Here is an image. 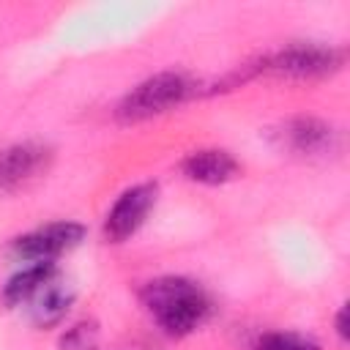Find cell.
<instances>
[{
	"instance_id": "obj_2",
	"label": "cell",
	"mask_w": 350,
	"mask_h": 350,
	"mask_svg": "<svg viewBox=\"0 0 350 350\" xmlns=\"http://www.w3.org/2000/svg\"><path fill=\"white\" fill-rule=\"evenodd\" d=\"M191 93V82L178 74V71H161L153 74L150 79L139 82L131 93L123 96V101L118 104L115 115L123 123H137L153 115H161L172 107H178L186 96Z\"/></svg>"
},
{
	"instance_id": "obj_7",
	"label": "cell",
	"mask_w": 350,
	"mask_h": 350,
	"mask_svg": "<svg viewBox=\"0 0 350 350\" xmlns=\"http://www.w3.org/2000/svg\"><path fill=\"white\" fill-rule=\"evenodd\" d=\"M183 175L189 180L197 183H208V186H219L227 183L230 178L238 175V161L219 148H208V150H194L183 159Z\"/></svg>"
},
{
	"instance_id": "obj_3",
	"label": "cell",
	"mask_w": 350,
	"mask_h": 350,
	"mask_svg": "<svg viewBox=\"0 0 350 350\" xmlns=\"http://www.w3.org/2000/svg\"><path fill=\"white\" fill-rule=\"evenodd\" d=\"M345 55L336 46L325 44H312V41H298L284 46L268 60V68L284 77H325L342 66Z\"/></svg>"
},
{
	"instance_id": "obj_12",
	"label": "cell",
	"mask_w": 350,
	"mask_h": 350,
	"mask_svg": "<svg viewBox=\"0 0 350 350\" xmlns=\"http://www.w3.org/2000/svg\"><path fill=\"white\" fill-rule=\"evenodd\" d=\"M90 336H93V328L79 323L74 325L66 336H63V350H88L90 347Z\"/></svg>"
},
{
	"instance_id": "obj_10",
	"label": "cell",
	"mask_w": 350,
	"mask_h": 350,
	"mask_svg": "<svg viewBox=\"0 0 350 350\" xmlns=\"http://www.w3.org/2000/svg\"><path fill=\"white\" fill-rule=\"evenodd\" d=\"M55 276V265L52 262H30L27 268H22L19 273H14L8 279V284L3 287V301L5 304H22L30 301L33 293L46 284Z\"/></svg>"
},
{
	"instance_id": "obj_8",
	"label": "cell",
	"mask_w": 350,
	"mask_h": 350,
	"mask_svg": "<svg viewBox=\"0 0 350 350\" xmlns=\"http://www.w3.org/2000/svg\"><path fill=\"white\" fill-rule=\"evenodd\" d=\"M282 137L290 145V150L304 153V156L325 153V150L334 148V129L325 126L323 120H314V118H295V120H290L284 126Z\"/></svg>"
},
{
	"instance_id": "obj_11",
	"label": "cell",
	"mask_w": 350,
	"mask_h": 350,
	"mask_svg": "<svg viewBox=\"0 0 350 350\" xmlns=\"http://www.w3.org/2000/svg\"><path fill=\"white\" fill-rule=\"evenodd\" d=\"M252 350H320V345L309 336L301 334H290V331H273V334H262Z\"/></svg>"
},
{
	"instance_id": "obj_13",
	"label": "cell",
	"mask_w": 350,
	"mask_h": 350,
	"mask_svg": "<svg viewBox=\"0 0 350 350\" xmlns=\"http://www.w3.org/2000/svg\"><path fill=\"white\" fill-rule=\"evenodd\" d=\"M336 334H339L342 342L347 339V306L339 309V317H336Z\"/></svg>"
},
{
	"instance_id": "obj_4",
	"label": "cell",
	"mask_w": 350,
	"mask_h": 350,
	"mask_svg": "<svg viewBox=\"0 0 350 350\" xmlns=\"http://www.w3.org/2000/svg\"><path fill=\"white\" fill-rule=\"evenodd\" d=\"M85 235V227L77 221H52L46 227H38L11 243V254L16 260L27 262H49L52 257L63 254L66 249L77 246Z\"/></svg>"
},
{
	"instance_id": "obj_9",
	"label": "cell",
	"mask_w": 350,
	"mask_h": 350,
	"mask_svg": "<svg viewBox=\"0 0 350 350\" xmlns=\"http://www.w3.org/2000/svg\"><path fill=\"white\" fill-rule=\"evenodd\" d=\"M68 306H71V293L52 276L46 284H41L33 293V298H30V317H33L36 325L46 328V325L60 323L66 317Z\"/></svg>"
},
{
	"instance_id": "obj_1",
	"label": "cell",
	"mask_w": 350,
	"mask_h": 350,
	"mask_svg": "<svg viewBox=\"0 0 350 350\" xmlns=\"http://www.w3.org/2000/svg\"><path fill=\"white\" fill-rule=\"evenodd\" d=\"M142 304L161 331L170 336H186L200 328L211 314L205 290L183 276H161L142 287Z\"/></svg>"
},
{
	"instance_id": "obj_6",
	"label": "cell",
	"mask_w": 350,
	"mask_h": 350,
	"mask_svg": "<svg viewBox=\"0 0 350 350\" xmlns=\"http://www.w3.org/2000/svg\"><path fill=\"white\" fill-rule=\"evenodd\" d=\"M49 150L36 142L11 145L0 153V191L19 189L22 183L33 180L41 170H46Z\"/></svg>"
},
{
	"instance_id": "obj_5",
	"label": "cell",
	"mask_w": 350,
	"mask_h": 350,
	"mask_svg": "<svg viewBox=\"0 0 350 350\" xmlns=\"http://www.w3.org/2000/svg\"><path fill=\"white\" fill-rule=\"evenodd\" d=\"M153 202H156V186L153 183H139V186L126 189L118 197V202L109 208V213H107L104 235L109 241H115V243L131 238L139 230V224L145 221V216L153 208Z\"/></svg>"
}]
</instances>
